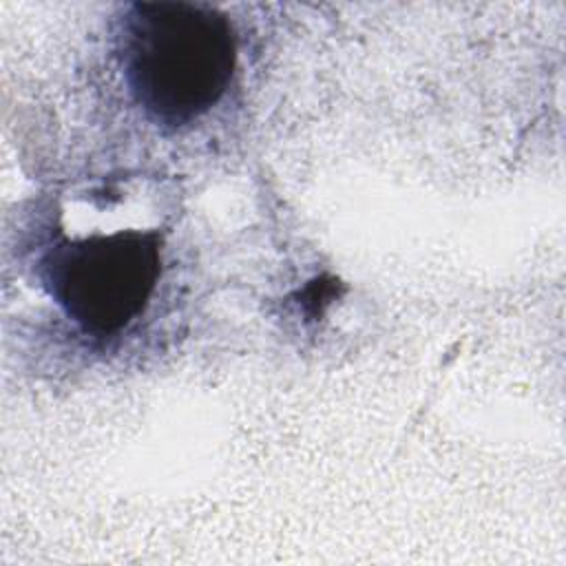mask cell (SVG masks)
I'll return each mask as SVG.
<instances>
[{
  "label": "cell",
  "mask_w": 566,
  "mask_h": 566,
  "mask_svg": "<svg viewBox=\"0 0 566 566\" xmlns=\"http://www.w3.org/2000/svg\"><path fill=\"white\" fill-rule=\"evenodd\" d=\"M46 285L82 329L113 334L148 303L161 272L159 234L119 230L55 245L44 263Z\"/></svg>",
  "instance_id": "obj_2"
},
{
  "label": "cell",
  "mask_w": 566,
  "mask_h": 566,
  "mask_svg": "<svg viewBox=\"0 0 566 566\" xmlns=\"http://www.w3.org/2000/svg\"><path fill=\"white\" fill-rule=\"evenodd\" d=\"M124 75L159 124L181 126L210 111L237 64L230 20L208 4L135 2L122 31Z\"/></svg>",
  "instance_id": "obj_1"
}]
</instances>
